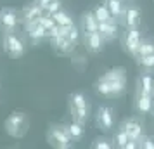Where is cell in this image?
Returning a JSON list of instances; mask_svg holds the SVG:
<instances>
[{
    "label": "cell",
    "instance_id": "cell-20",
    "mask_svg": "<svg viewBox=\"0 0 154 149\" xmlns=\"http://www.w3.org/2000/svg\"><path fill=\"white\" fill-rule=\"evenodd\" d=\"M92 14H94V17H95L99 23H104V21L112 19V16H111V12H109V9L106 7V4H99V5H95V7L92 9Z\"/></svg>",
    "mask_w": 154,
    "mask_h": 149
},
{
    "label": "cell",
    "instance_id": "cell-8",
    "mask_svg": "<svg viewBox=\"0 0 154 149\" xmlns=\"http://www.w3.org/2000/svg\"><path fill=\"white\" fill-rule=\"evenodd\" d=\"M140 42H142V35H140L139 28H126L125 35H123V49L126 54L135 57Z\"/></svg>",
    "mask_w": 154,
    "mask_h": 149
},
{
    "label": "cell",
    "instance_id": "cell-14",
    "mask_svg": "<svg viewBox=\"0 0 154 149\" xmlns=\"http://www.w3.org/2000/svg\"><path fill=\"white\" fill-rule=\"evenodd\" d=\"M43 12H45V11H43L42 7H38L35 2H33V4L24 5L19 14H21V19L24 23H31V21H38V17H42Z\"/></svg>",
    "mask_w": 154,
    "mask_h": 149
},
{
    "label": "cell",
    "instance_id": "cell-22",
    "mask_svg": "<svg viewBox=\"0 0 154 149\" xmlns=\"http://www.w3.org/2000/svg\"><path fill=\"white\" fill-rule=\"evenodd\" d=\"M52 16V19H54V23H56L57 26H71L73 24V17H71L66 11H63V9H59L57 12H54Z\"/></svg>",
    "mask_w": 154,
    "mask_h": 149
},
{
    "label": "cell",
    "instance_id": "cell-6",
    "mask_svg": "<svg viewBox=\"0 0 154 149\" xmlns=\"http://www.w3.org/2000/svg\"><path fill=\"white\" fill-rule=\"evenodd\" d=\"M21 24V14L12 7L0 9V29L4 33H16Z\"/></svg>",
    "mask_w": 154,
    "mask_h": 149
},
{
    "label": "cell",
    "instance_id": "cell-15",
    "mask_svg": "<svg viewBox=\"0 0 154 149\" xmlns=\"http://www.w3.org/2000/svg\"><path fill=\"white\" fill-rule=\"evenodd\" d=\"M152 95L149 94H144V92H139L137 94V99H135V109L139 111L140 114H147L152 111Z\"/></svg>",
    "mask_w": 154,
    "mask_h": 149
},
{
    "label": "cell",
    "instance_id": "cell-2",
    "mask_svg": "<svg viewBox=\"0 0 154 149\" xmlns=\"http://www.w3.org/2000/svg\"><path fill=\"white\" fill-rule=\"evenodd\" d=\"M68 107H69V116L73 121H78L85 125L90 118V104L85 97L83 92H71L68 97Z\"/></svg>",
    "mask_w": 154,
    "mask_h": 149
},
{
    "label": "cell",
    "instance_id": "cell-17",
    "mask_svg": "<svg viewBox=\"0 0 154 149\" xmlns=\"http://www.w3.org/2000/svg\"><path fill=\"white\" fill-rule=\"evenodd\" d=\"M64 128H66V132H68V135L71 137V141H73V142L83 139V135H85V125H82V123H78V121L71 120L69 123H66V125H64Z\"/></svg>",
    "mask_w": 154,
    "mask_h": 149
},
{
    "label": "cell",
    "instance_id": "cell-9",
    "mask_svg": "<svg viewBox=\"0 0 154 149\" xmlns=\"http://www.w3.org/2000/svg\"><path fill=\"white\" fill-rule=\"evenodd\" d=\"M83 45L85 50L90 54H99L100 50L104 49V38L100 36V33L97 31H87L83 33Z\"/></svg>",
    "mask_w": 154,
    "mask_h": 149
},
{
    "label": "cell",
    "instance_id": "cell-26",
    "mask_svg": "<svg viewBox=\"0 0 154 149\" xmlns=\"http://www.w3.org/2000/svg\"><path fill=\"white\" fill-rule=\"evenodd\" d=\"M66 36H68V40H69V42H73L75 45H76L78 40H80V28H76L75 24H71L69 28H68V33H66Z\"/></svg>",
    "mask_w": 154,
    "mask_h": 149
},
{
    "label": "cell",
    "instance_id": "cell-28",
    "mask_svg": "<svg viewBox=\"0 0 154 149\" xmlns=\"http://www.w3.org/2000/svg\"><path fill=\"white\" fill-rule=\"evenodd\" d=\"M61 9V0H50V4L47 5V9H45V12L47 14H54V12H57Z\"/></svg>",
    "mask_w": 154,
    "mask_h": 149
},
{
    "label": "cell",
    "instance_id": "cell-1",
    "mask_svg": "<svg viewBox=\"0 0 154 149\" xmlns=\"http://www.w3.org/2000/svg\"><path fill=\"white\" fill-rule=\"evenodd\" d=\"M126 90L125 68H111L95 82V92L106 99H116Z\"/></svg>",
    "mask_w": 154,
    "mask_h": 149
},
{
    "label": "cell",
    "instance_id": "cell-25",
    "mask_svg": "<svg viewBox=\"0 0 154 149\" xmlns=\"http://www.w3.org/2000/svg\"><path fill=\"white\" fill-rule=\"evenodd\" d=\"M128 141H130V137L126 135V132L123 130V128H119L118 132L114 134V137H112L114 146H116V147H121V149H125V146H126V142Z\"/></svg>",
    "mask_w": 154,
    "mask_h": 149
},
{
    "label": "cell",
    "instance_id": "cell-5",
    "mask_svg": "<svg viewBox=\"0 0 154 149\" xmlns=\"http://www.w3.org/2000/svg\"><path fill=\"white\" fill-rule=\"evenodd\" d=\"M47 142L54 149H69L73 146V141L68 135L64 125H50L47 130Z\"/></svg>",
    "mask_w": 154,
    "mask_h": 149
},
{
    "label": "cell",
    "instance_id": "cell-11",
    "mask_svg": "<svg viewBox=\"0 0 154 149\" xmlns=\"http://www.w3.org/2000/svg\"><path fill=\"white\" fill-rule=\"evenodd\" d=\"M121 128L126 132V135L132 139V141H140L142 139V132H144V127H142V123L140 120L137 118H126L123 123H121Z\"/></svg>",
    "mask_w": 154,
    "mask_h": 149
},
{
    "label": "cell",
    "instance_id": "cell-18",
    "mask_svg": "<svg viewBox=\"0 0 154 149\" xmlns=\"http://www.w3.org/2000/svg\"><path fill=\"white\" fill-rule=\"evenodd\" d=\"M139 92H144V94H149V95H154V78L151 75H140L139 78Z\"/></svg>",
    "mask_w": 154,
    "mask_h": 149
},
{
    "label": "cell",
    "instance_id": "cell-24",
    "mask_svg": "<svg viewBox=\"0 0 154 149\" xmlns=\"http://www.w3.org/2000/svg\"><path fill=\"white\" fill-rule=\"evenodd\" d=\"M154 52V42L152 40H142L137 49V54L135 57H140V56H146V54H152Z\"/></svg>",
    "mask_w": 154,
    "mask_h": 149
},
{
    "label": "cell",
    "instance_id": "cell-10",
    "mask_svg": "<svg viewBox=\"0 0 154 149\" xmlns=\"http://www.w3.org/2000/svg\"><path fill=\"white\" fill-rule=\"evenodd\" d=\"M121 17H123V24H125L126 28H139L140 23H142V12H140V9L135 7V5L125 7Z\"/></svg>",
    "mask_w": 154,
    "mask_h": 149
},
{
    "label": "cell",
    "instance_id": "cell-21",
    "mask_svg": "<svg viewBox=\"0 0 154 149\" xmlns=\"http://www.w3.org/2000/svg\"><path fill=\"white\" fill-rule=\"evenodd\" d=\"M106 7L109 9L112 19L121 17V16H123V11H125V5H123L121 0H106Z\"/></svg>",
    "mask_w": 154,
    "mask_h": 149
},
{
    "label": "cell",
    "instance_id": "cell-3",
    "mask_svg": "<svg viewBox=\"0 0 154 149\" xmlns=\"http://www.w3.org/2000/svg\"><path fill=\"white\" fill-rule=\"evenodd\" d=\"M5 134L12 139H23L29 130V120L23 111H12L4 121Z\"/></svg>",
    "mask_w": 154,
    "mask_h": 149
},
{
    "label": "cell",
    "instance_id": "cell-7",
    "mask_svg": "<svg viewBox=\"0 0 154 149\" xmlns=\"http://www.w3.org/2000/svg\"><path fill=\"white\" fill-rule=\"evenodd\" d=\"M95 125L102 132H111L114 125H116L114 109L111 106H99L97 113H95Z\"/></svg>",
    "mask_w": 154,
    "mask_h": 149
},
{
    "label": "cell",
    "instance_id": "cell-19",
    "mask_svg": "<svg viewBox=\"0 0 154 149\" xmlns=\"http://www.w3.org/2000/svg\"><path fill=\"white\" fill-rule=\"evenodd\" d=\"M99 28V21L94 17V14H92V11L90 12H85L83 17H82V31L83 33H87V31H97Z\"/></svg>",
    "mask_w": 154,
    "mask_h": 149
},
{
    "label": "cell",
    "instance_id": "cell-16",
    "mask_svg": "<svg viewBox=\"0 0 154 149\" xmlns=\"http://www.w3.org/2000/svg\"><path fill=\"white\" fill-rule=\"evenodd\" d=\"M50 43H52V47H54L59 54H69V52H73L75 47H76L73 42L68 40V36H64V35H57L56 38L50 40Z\"/></svg>",
    "mask_w": 154,
    "mask_h": 149
},
{
    "label": "cell",
    "instance_id": "cell-12",
    "mask_svg": "<svg viewBox=\"0 0 154 149\" xmlns=\"http://www.w3.org/2000/svg\"><path fill=\"white\" fill-rule=\"evenodd\" d=\"M26 29H28V36L33 43H40L42 40L47 38V29L43 28L38 21L26 23Z\"/></svg>",
    "mask_w": 154,
    "mask_h": 149
},
{
    "label": "cell",
    "instance_id": "cell-23",
    "mask_svg": "<svg viewBox=\"0 0 154 149\" xmlns=\"http://www.w3.org/2000/svg\"><path fill=\"white\" fill-rule=\"evenodd\" d=\"M137 63H139V66L142 70L152 71L154 70V52L152 54H146V56L137 57Z\"/></svg>",
    "mask_w": 154,
    "mask_h": 149
},
{
    "label": "cell",
    "instance_id": "cell-27",
    "mask_svg": "<svg viewBox=\"0 0 154 149\" xmlns=\"http://www.w3.org/2000/svg\"><path fill=\"white\" fill-rule=\"evenodd\" d=\"M92 147L94 149H111L112 147V144H109V141L107 139H95V141L92 142Z\"/></svg>",
    "mask_w": 154,
    "mask_h": 149
},
{
    "label": "cell",
    "instance_id": "cell-29",
    "mask_svg": "<svg viewBox=\"0 0 154 149\" xmlns=\"http://www.w3.org/2000/svg\"><path fill=\"white\" fill-rule=\"evenodd\" d=\"M142 147L154 149V139H152V137H144V144H142Z\"/></svg>",
    "mask_w": 154,
    "mask_h": 149
},
{
    "label": "cell",
    "instance_id": "cell-13",
    "mask_svg": "<svg viewBox=\"0 0 154 149\" xmlns=\"http://www.w3.org/2000/svg\"><path fill=\"white\" fill-rule=\"evenodd\" d=\"M99 33L104 38V42H112L116 36H118V24L114 23V19H109V21L99 23Z\"/></svg>",
    "mask_w": 154,
    "mask_h": 149
},
{
    "label": "cell",
    "instance_id": "cell-4",
    "mask_svg": "<svg viewBox=\"0 0 154 149\" xmlns=\"http://www.w3.org/2000/svg\"><path fill=\"white\" fill-rule=\"evenodd\" d=\"M2 49L11 59H21L26 54V43L16 33H4L2 36Z\"/></svg>",
    "mask_w": 154,
    "mask_h": 149
},
{
    "label": "cell",
    "instance_id": "cell-30",
    "mask_svg": "<svg viewBox=\"0 0 154 149\" xmlns=\"http://www.w3.org/2000/svg\"><path fill=\"white\" fill-rule=\"evenodd\" d=\"M33 2H35L38 7H42L43 11H45V9H47V5L50 4V0H33Z\"/></svg>",
    "mask_w": 154,
    "mask_h": 149
}]
</instances>
